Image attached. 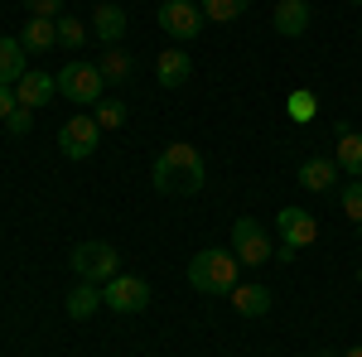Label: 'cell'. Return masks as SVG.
I'll return each instance as SVG.
<instances>
[{
    "instance_id": "cell-1",
    "label": "cell",
    "mask_w": 362,
    "mask_h": 357,
    "mask_svg": "<svg viewBox=\"0 0 362 357\" xmlns=\"http://www.w3.org/2000/svg\"><path fill=\"white\" fill-rule=\"evenodd\" d=\"M150 179H155V193H165V198H189V193L203 189V179H208V160H203V150L189 145V140H174L169 150H160V160L150 169Z\"/></svg>"
},
{
    "instance_id": "cell-2",
    "label": "cell",
    "mask_w": 362,
    "mask_h": 357,
    "mask_svg": "<svg viewBox=\"0 0 362 357\" xmlns=\"http://www.w3.org/2000/svg\"><path fill=\"white\" fill-rule=\"evenodd\" d=\"M237 275H242V261L223 247H203L189 261V285H194L198 295H232L242 285Z\"/></svg>"
},
{
    "instance_id": "cell-3",
    "label": "cell",
    "mask_w": 362,
    "mask_h": 357,
    "mask_svg": "<svg viewBox=\"0 0 362 357\" xmlns=\"http://www.w3.org/2000/svg\"><path fill=\"white\" fill-rule=\"evenodd\" d=\"M276 232H280V251H285V261H295L305 247L319 242V218L305 213V208H280V213H276Z\"/></svg>"
},
{
    "instance_id": "cell-4",
    "label": "cell",
    "mask_w": 362,
    "mask_h": 357,
    "mask_svg": "<svg viewBox=\"0 0 362 357\" xmlns=\"http://www.w3.org/2000/svg\"><path fill=\"white\" fill-rule=\"evenodd\" d=\"M73 271L92 285H107L121 275V256H116L112 242H83V247H73Z\"/></svg>"
},
{
    "instance_id": "cell-5",
    "label": "cell",
    "mask_w": 362,
    "mask_h": 357,
    "mask_svg": "<svg viewBox=\"0 0 362 357\" xmlns=\"http://www.w3.org/2000/svg\"><path fill=\"white\" fill-rule=\"evenodd\" d=\"M232 256H237L242 266H266V261L276 256L271 232H266L256 218H237L232 222Z\"/></svg>"
},
{
    "instance_id": "cell-6",
    "label": "cell",
    "mask_w": 362,
    "mask_h": 357,
    "mask_svg": "<svg viewBox=\"0 0 362 357\" xmlns=\"http://www.w3.org/2000/svg\"><path fill=\"white\" fill-rule=\"evenodd\" d=\"M97 145H102V126H97L92 111H78V116L63 121V131H58V150H63L68 160H87V155H97Z\"/></svg>"
},
{
    "instance_id": "cell-7",
    "label": "cell",
    "mask_w": 362,
    "mask_h": 357,
    "mask_svg": "<svg viewBox=\"0 0 362 357\" xmlns=\"http://www.w3.org/2000/svg\"><path fill=\"white\" fill-rule=\"evenodd\" d=\"M102 87H107V78H102V68L97 63H68L63 73H58V92L68 97V102H102Z\"/></svg>"
},
{
    "instance_id": "cell-8",
    "label": "cell",
    "mask_w": 362,
    "mask_h": 357,
    "mask_svg": "<svg viewBox=\"0 0 362 357\" xmlns=\"http://www.w3.org/2000/svg\"><path fill=\"white\" fill-rule=\"evenodd\" d=\"M102 300L107 309L116 314H140V309H150V280H140V275H116L102 285Z\"/></svg>"
},
{
    "instance_id": "cell-9",
    "label": "cell",
    "mask_w": 362,
    "mask_h": 357,
    "mask_svg": "<svg viewBox=\"0 0 362 357\" xmlns=\"http://www.w3.org/2000/svg\"><path fill=\"white\" fill-rule=\"evenodd\" d=\"M160 29H165L169 39L189 44V39L203 34V10H198L194 0H160Z\"/></svg>"
},
{
    "instance_id": "cell-10",
    "label": "cell",
    "mask_w": 362,
    "mask_h": 357,
    "mask_svg": "<svg viewBox=\"0 0 362 357\" xmlns=\"http://www.w3.org/2000/svg\"><path fill=\"white\" fill-rule=\"evenodd\" d=\"M54 92H58V78H54V73H44V68H29L25 78L15 83V97H20V107H29V111L49 107Z\"/></svg>"
},
{
    "instance_id": "cell-11",
    "label": "cell",
    "mask_w": 362,
    "mask_h": 357,
    "mask_svg": "<svg viewBox=\"0 0 362 357\" xmlns=\"http://www.w3.org/2000/svg\"><path fill=\"white\" fill-rule=\"evenodd\" d=\"M126 29H131V20H126V10H121V5H97V10H92V34H97L107 49L121 44V34H126Z\"/></svg>"
},
{
    "instance_id": "cell-12",
    "label": "cell",
    "mask_w": 362,
    "mask_h": 357,
    "mask_svg": "<svg viewBox=\"0 0 362 357\" xmlns=\"http://www.w3.org/2000/svg\"><path fill=\"white\" fill-rule=\"evenodd\" d=\"M20 44H25V54H54L58 20H39V15H29L25 25H20Z\"/></svg>"
},
{
    "instance_id": "cell-13",
    "label": "cell",
    "mask_w": 362,
    "mask_h": 357,
    "mask_svg": "<svg viewBox=\"0 0 362 357\" xmlns=\"http://www.w3.org/2000/svg\"><path fill=\"white\" fill-rule=\"evenodd\" d=\"M338 174H343V169H338L334 155H314V160L300 165V184H305L309 193H324V189H334V184H338Z\"/></svg>"
},
{
    "instance_id": "cell-14",
    "label": "cell",
    "mask_w": 362,
    "mask_h": 357,
    "mask_svg": "<svg viewBox=\"0 0 362 357\" xmlns=\"http://www.w3.org/2000/svg\"><path fill=\"white\" fill-rule=\"evenodd\" d=\"M155 78H160V87H184L194 78V58L184 54V49H165L160 63H155Z\"/></svg>"
},
{
    "instance_id": "cell-15",
    "label": "cell",
    "mask_w": 362,
    "mask_h": 357,
    "mask_svg": "<svg viewBox=\"0 0 362 357\" xmlns=\"http://www.w3.org/2000/svg\"><path fill=\"white\" fill-rule=\"evenodd\" d=\"M25 44L20 39H10V34H0V87H10V83H20L29 73V63H25Z\"/></svg>"
},
{
    "instance_id": "cell-16",
    "label": "cell",
    "mask_w": 362,
    "mask_h": 357,
    "mask_svg": "<svg viewBox=\"0 0 362 357\" xmlns=\"http://www.w3.org/2000/svg\"><path fill=\"white\" fill-rule=\"evenodd\" d=\"M276 29L285 39H300L309 29V0H276Z\"/></svg>"
},
{
    "instance_id": "cell-17",
    "label": "cell",
    "mask_w": 362,
    "mask_h": 357,
    "mask_svg": "<svg viewBox=\"0 0 362 357\" xmlns=\"http://www.w3.org/2000/svg\"><path fill=\"white\" fill-rule=\"evenodd\" d=\"M232 309L247 314V319H261V314H271V290L266 285H237L232 290Z\"/></svg>"
},
{
    "instance_id": "cell-18",
    "label": "cell",
    "mask_w": 362,
    "mask_h": 357,
    "mask_svg": "<svg viewBox=\"0 0 362 357\" xmlns=\"http://www.w3.org/2000/svg\"><path fill=\"white\" fill-rule=\"evenodd\" d=\"M334 160H338V169H343L348 179H362V131H348V136H338Z\"/></svg>"
},
{
    "instance_id": "cell-19",
    "label": "cell",
    "mask_w": 362,
    "mask_h": 357,
    "mask_svg": "<svg viewBox=\"0 0 362 357\" xmlns=\"http://www.w3.org/2000/svg\"><path fill=\"white\" fill-rule=\"evenodd\" d=\"M102 285H92V280H83L73 295H68V319H92L97 309H102Z\"/></svg>"
},
{
    "instance_id": "cell-20",
    "label": "cell",
    "mask_w": 362,
    "mask_h": 357,
    "mask_svg": "<svg viewBox=\"0 0 362 357\" xmlns=\"http://www.w3.org/2000/svg\"><path fill=\"white\" fill-rule=\"evenodd\" d=\"M247 5H251V0H198L203 20H213V25H232V20H242Z\"/></svg>"
},
{
    "instance_id": "cell-21",
    "label": "cell",
    "mask_w": 362,
    "mask_h": 357,
    "mask_svg": "<svg viewBox=\"0 0 362 357\" xmlns=\"http://www.w3.org/2000/svg\"><path fill=\"white\" fill-rule=\"evenodd\" d=\"M97 68H102V78H107V83H126V78H131V58L121 54V49H107Z\"/></svg>"
},
{
    "instance_id": "cell-22",
    "label": "cell",
    "mask_w": 362,
    "mask_h": 357,
    "mask_svg": "<svg viewBox=\"0 0 362 357\" xmlns=\"http://www.w3.org/2000/svg\"><path fill=\"white\" fill-rule=\"evenodd\" d=\"M92 116H97L102 131H121V126H126V102H97Z\"/></svg>"
},
{
    "instance_id": "cell-23",
    "label": "cell",
    "mask_w": 362,
    "mask_h": 357,
    "mask_svg": "<svg viewBox=\"0 0 362 357\" xmlns=\"http://www.w3.org/2000/svg\"><path fill=\"white\" fill-rule=\"evenodd\" d=\"M338 203H343V218H353L362 227V179H348L343 193H338Z\"/></svg>"
},
{
    "instance_id": "cell-24",
    "label": "cell",
    "mask_w": 362,
    "mask_h": 357,
    "mask_svg": "<svg viewBox=\"0 0 362 357\" xmlns=\"http://www.w3.org/2000/svg\"><path fill=\"white\" fill-rule=\"evenodd\" d=\"M83 39H87L83 20H73V15H58V44H63V49H83Z\"/></svg>"
},
{
    "instance_id": "cell-25",
    "label": "cell",
    "mask_w": 362,
    "mask_h": 357,
    "mask_svg": "<svg viewBox=\"0 0 362 357\" xmlns=\"http://www.w3.org/2000/svg\"><path fill=\"white\" fill-rule=\"evenodd\" d=\"M5 131H10V136H29V131H34V111L15 107V111H10V121H5Z\"/></svg>"
},
{
    "instance_id": "cell-26",
    "label": "cell",
    "mask_w": 362,
    "mask_h": 357,
    "mask_svg": "<svg viewBox=\"0 0 362 357\" xmlns=\"http://www.w3.org/2000/svg\"><path fill=\"white\" fill-rule=\"evenodd\" d=\"M290 116L295 121H314V92H295L290 97Z\"/></svg>"
},
{
    "instance_id": "cell-27",
    "label": "cell",
    "mask_w": 362,
    "mask_h": 357,
    "mask_svg": "<svg viewBox=\"0 0 362 357\" xmlns=\"http://www.w3.org/2000/svg\"><path fill=\"white\" fill-rule=\"evenodd\" d=\"M29 15H39V20H58L63 15V0H25Z\"/></svg>"
},
{
    "instance_id": "cell-28",
    "label": "cell",
    "mask_w": 362,
    "mask_h": 357,
    "mask_svg": "<svg viewBox=\"0 0 362 357\" xmlns=\"http://www.w3.org/2000/svg\"><path fill=\"white\" fill-rule=\"evenodd\" d=\"M20 107V97L10 92V87H0V121H10V111Z\"/></svg>"
},
{
    "instance_id": "cell-29",
    "label": "cell",
    "mask_w": 362,
    "mask_h": 357,
    "mask_svg": "<svg viewBox=\"0 0 362 357\" xmlns=\"http://www.w3.org/2000/svg\"><path fill=\"white\" fill-rule=\"evenodd\" d=\"M343 357H362V343H358V348H348V353H343Z\"/></svg>"
},
{
    "instance_id": "cell-30",
    "label": "cell",
    "mask_w": 362,
    "mask_h": 357,
    "mask_svg": "<svg viewBox=\"0 0 362 357\" xmlns=\"http://www.w3.org/2000/svg\"><path fill=\"white\" fill-rule=\"evenodd\" d=\"M319 357H334V353H329V348H324V353H319Z\"/></svg>"
},
{
    "instance_id": "cell-31",
    "label": "cell",
    "mask_w": 362,
    "mask_h": 357,
    "mask_svg": "<svg viewBox=\"0 0 362 357\" xmlns=\"http://www.w3.org/2000/svg\"><path fill=\"white\" fill-rule=\"evenodd\" d=\"M358 285H362V266H358Z\"/></svg>"
},
{
    "instance_id": "cell-32",
    "label": "cell",
    "mask_w": 362,
    "mask_h": 357,
    "mask_svg": "<svg viewBox=\"0 0 362 357\" xmlns=\"http://www.w3.org/2000/svg\"><path fill=\"white\" fill-rule=\"evenodd\" d=\"M348 5H362V0H348Z\"/></svg>"
},
{
    "instance_id": "cell-33",
    "label": "cell",
    "mask_w": 362,
    "mask_h": 357,
    "mask_svg": "<svg viewBox=\"0 0 362 357\" xmlns=\"http://www.w3.org/2000/svg\"><path fill=\"white\" fill-rule=\"evenodd\" d=\"M358 29H362V25H358Z\"/></svg>"
}]
</instances>
